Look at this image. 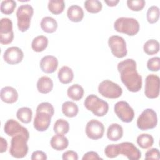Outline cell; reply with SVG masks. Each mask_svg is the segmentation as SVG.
<instances>
[{
	"label": "cell",
	"instance_id": "1",
	"mask_svg": "<svg viewBox=\"0 0 160 160\" xmlns=\"http://www.w3.org/2000/svg\"><path fill=\"white\" fill-rule=\"evenodd\" d=\"M118 70L122 82L129 91L136 92L141 90L142 84V77L137 71L136 62L134 59H126L119 62Z\"/></svg>",
	"mask_w": 160,
	"mask_h": 160
},
{
	"label": "cell",
	"instance_id": "2",
	"mask_svg": "<svg viewBox=\"0 0 160 160\" xmlns=\"http://www.w3.org/2000/svg\"><path fill=\"white\" fill-rule=\"evenodd\" d=\"M104 153L109 158H116L119 154H123L129 160H138L141 158L140 150L130 142L108 145L104 149Z\"/></svg>",
	"mask_w": 160,
	"mask_h": 160
},
{
	"label": "cell",
	"instance_id": "3",
	"mask_svg": "<svg viewBox=\"0 0 160 160\" xmlns=\"http://www.w3.org/2000/svg\"><path fill=\"white\" fill-rule=\"evenodd\" d=\"M114 28L118 32L133 36L138 33L140 26L134 18L121 17L115 21Z\"/></svg>",
	"mask_w": 160,
	"mask_h": 160
},
{
	"label": "cell",
	"instance_id": "4",
	"mask_svg": "<svg viewBox=\"0 0 160 160\" xmlns=\"http://www.w3.org/2000/svg\"><path fill=\"white\" fill-rule=\"evenodd\" d=\"M84 105L94 115L99 117L105 116L109 110L108 103L94 94H90L87 96L84 100Z\"/></svg>",
	"mask_w": 160,
	"mask_h": 160
},
{
	"label": "cell",
	"instance_id": "5",
	"mask_svg": "<svg viewBox=\"0 0 160 160\" xmlns=\"http://www.w3.org/2000/svg\"><path fill=\"white\" fill-rule=\"evenodd\" d=\"M28 140L29 138L21 134L12 136L9 148L10 154L16 158H22L25 157L29 150L27 144Z\"/></svg>",
	"mask_w": 160,
	"mask_h": 160
},
{
	"label": "cell",
	"instance_id": "6",
	"mask_svg": "<svg viewBox=\"0 0 160 160\" xmlns=\"http://www.w3.org/2000/svg\"><path fill=\"white\" fill-rule=\"evenodd\" d=\"M33 14L34 9L30 4H22L18 8L16 17L18 19V27L20 31L24 32L29 28L31 19Z\"/></svg>",
	"mask_w": 160,
	"mask_h": 160
},
{
	"label": "cell",
	"instance_id": "7",
	"mask_svg": "<svg viewBox=\"0 0 160 160\" xmlns=\"http://www.w3.org/2000/svg\"><path fill=\"white\" fill-rule=\"evenodd\" d=\"M158 124V116L154 110L148 108L144 110L137 119V126L142 131L154 128Z\"/></svg>",
	"mask_w": 160,
	"mask_h": 160
},
{
	"label": "cell",
	"instance_id": "8",
	"mask_svg": "<svg viewBox=\"0 0 160 160\" xmlns=\"http://www.w3.org/2000/svg\"><path fill=\"white\" fill-rule=\"evenodd\" d=\"M98 92L101 95L106 98L116 99L122 95V89L118 84L106 79L102 81L99 84Z\"/></svg>",
	"mask_w": 160,
	"mask_h": 160
},
{
	"label": "cell",
	"instance_id": "9",
	"mask_svg": "<svg viewBox=\"0 0 160 160\" xmlns=\"http://www.w3.org/2000/svg\"><path fill=\"white\" fill-rule=\"evenodd\" d=\"M108 45L115 57L122 58L127 55L126 43L123 38L117 35L111 36L108 39Z\"/></svg>",
	"mask_w": 160,
	"mask_h": 160
},
{
	"label": "cell",
	"instance_id": "10",
	"mask_svg": "<svg viewBox=\"0 0 160 160\" xmlns=\"http://www.w3.org/2000/svg\"><path fill=\"white\" fill-rule=\"evenodd\" d=\"M114 112L124 122H131L134 117V111L129 103L124 101L117 102L114 106Z\"/></svg>",
	"mask_w": 160,
	"mask_h": 160
},
{
	"label": "cell",
	"instance_id": "11",
	"mask_svg": "<svg viewBox=\"0 0 160 160\" xmlns=\"http://www.w3.org/2000/svg\"><path fill=\"white\" fill-rule=\"evenodd\" d=\"M159 77L156 74H149L145 79L144 94L149 99L157 98L159 95Z\"/></svg>",
	"mask_w": 160,
	"mask_h": 160
},
{
	"label": "cell",
	"instance_id": "12",
	"mask_svg": "<svg viewBox=\"0 0 160 160\" xmlns=\"http://www.w3.org/2000/svg\"><path fill=\"white\" fill-rule=\"evenodd\" d=\"M0 42L7 45L12 42L14 39V32L12 30V22L9 18H4L0 22Z\"/></svg>",
	"mask_w": 160,
	"mask_h": 160
},
{
	"label": "cell",
	"instance_id": "13",
	"mask_svg": "<svg viewBox=\"0 0 160 160\" xmlns=\"http://www.w3.org/2000/svg\"><path fill=\"white\" fill-rule=\"evenodd\" d=\"M52 116V115L48 111L36 109V113L33 122L35 129L41 132L46 131L51 124Z\"/></svg>",
	"mask_w": 160,
	"mask_h": 160
},
{
	"label": "cell",
	"instance_id": "14",
	"mask_svg": "<svg viewBox=\"0 0 160 160\" xmlns=\"http://www.w3.org/2000/svg\"><path fill=\"white\" fill-rule=\"evenodd\" d=\"M104 132L103 124L96 119H91L86 126V134L87 136L93 140H98L102 138Z\"/></svg>",
	"mask_w": 160,
	"mask_h": 160
},
{
	"label": "cell",
	"instance_id": "15",
	"mask_svg": "<svg viewBox=\"0 0 160 160\" xmlns=\"http://www.w3.org/2000/svg\"><path fill=\"white\" fill-rule=\"evenodd\" d=\"M4 131V132L9 136L12 137L15 135L21 134L29 138V133L28 129L21 126L17 121L12 119H9L5 122Z\"/></svg>",
	"mask_w": 160,
	"mask_h": 160
},
{
	"label": "cell",
	"instance_id": "16",
	"mask_svg": "<svg viewBox=\"0 0 160 160\" xmlns=\"http://www.w3.org/2000/svg\"><path fill=\"white\" fill-rule=\"evenodd\" d=\"M24 58L22 51L18 47L8 48L4 52V60L9 64H17L21 62Z\"/></svg>",
	"mask_w": 160,
	"mask_h": 160
},
{
	"label": "cell",
	"instance_id": "17",
	"mask_svg": "<svg viewBox=\"0 0 160 160\" xmlns=\"http://www.w3.org/2000/svg\"><path fill=\"white\" fill-rule=\"evenodd\" d=\"M39 66L42 71L47 74H51L57 69L58 60L54 56H45L41 59Z\"/></svg>",
	"mask_w": 160,
	"mask_h": 160
},
{
	"label": "cell",
	"instance_id": "18",
	"mask_svg": "<svg viewBox=\"0 0 160 160\" xmlns=\"http://www.w3.org/2000/svg\"><path fill=\"white\" fill-rule=\"evenodd\" d=\"M1 100L8 104H12L18 99V93L16 89L11 86H5L1 90Z\"/></svg>",
	"mask_w": 160,
	"mask_h": 160
},
{
	"label": "cell",
	"instance_id": "19",
	"mask_svg": "<svg viewBox=\"0 0 160 160\" xmlns=\"http://www.w3.org/2000/svg\"><path fill=\"white\" fill-rule=\"evenodd\" d=\"M50 144L54 149L56 151H62L68 148L69 141L63 134H56L51 138Z\"/></svg>",
	"mask_w": 160,
	"mask_h": 160
},
{
	"label": "cell",
	"instance_id": "20",
	"mask_svg": "<svg viewBox=\"0 0 160 160\" xmlns=\"http://www.w3.org/2000/svg\"><path fill=\"white\" fill-rule=\"evenodd\" d=\"M67 16L71 21L78 22L82 20L84 18V11L79 6L71 5L68 9Z\"/></svg>",
	"mask_w": 160,
	"mask_h": 160
},
{
	"label": "cell",
	"instance_id": "21",
	"mask_svg": "<svg viewBox=\"0 0 160 160\" xmlns=\"http://www.w3.org/2000/svg\"><path fill=\"white\" fill-rule=\"evenodd\" d=\"M123 136L122 127L117 123L110 124L107 130V137L112 141L119 140Z\"/></svg>",
	"mask_w": 160,
	"mask_h": 160
},
{
	"label": "cell",
	"instance_id": "22",
	"mask_svg": "<svg viewBox=\"0 0 160 160\" xmlns=\"http://www.w3.org/2000/svg\"><path fill=\"white\" fill-rule=\"evenodd\" d=\"M53 88V81L48 76H42L39 78L37 82V89L42 94L50 92Z\"/></svg>",
	"mask_w": 160,
	"mask_h": 160
},
{
	"label": "cell",
	"instance_id": "23",
	"mask_svg": "<svg viewBox=\"0 0 160 160\" xmlns=\"http://www.w3.org/2000/svg\"><path fill=\"white\" fill-rule=\"evenodd\" d=\"M40 25L42 30L46 33H53L58 28L57 21L50 16L43 18L41 21Z\"/></svg>",
	"mask_w": 160,
	"mask_h": 160
},
{
	"label": "cell",
	"instance_id": "24",
	"mask_svg": "<svg viewBox=\"0 0 160 160\" xmlns=\"http://www.w3.org/2000/svg\"><path fill=\"white\" fill-rule=\"evenodd\" d=\"M59 81L64 84H67L72 82L74 78V72L71 68L64 66L60 68L58 74Z\"/></svg>",
	"mask_w": 160,
	"mask_h": 160
},
{
	"label": "cell",
	"instance_id": "25",
	"mask_svg": "<svg viewBox=\"0 0 160 160\" xmlns=\"http://www.w3.org/2000/svg\"><path fill=\"white\" fill-rule=\"evenodd\" d=\"M84 91L83 88L78 84H74L69 86L67 91L68 97L74 101L81 99L84 96Z\"/></svg>",
	"mask_w": 160,
	"mask_h": 160
},
{
	"label": "cell",
	"instance_id": "26",
	"mask_svg": "<svg viewBox=\"0 0 160 160\" xmlns=\"http://www.w3.org/2000/svg\"><path fill=\"white\" fill-rule=\"evenodd\" d=\"M48 45V39L42 35L36 36L33 39L31 43V48L35 52H42Z\"/></svg>",
	"mask_w": 160,
	"mask_h": 160
},
{
	"label": "cell",
	"instance_id": "27",
	"mask_svg": "<svg viewBox=\"0 0 160 160\" xmlns=\"http://www.w3.org/2000/svg\"><path fill=\"white\" fill-rule=\"evenodd\" d=\"M62 112L68 118L75 117L79 112L78 105L72 101H66L62 105Z\"/></svg>",
	"mask_w": 160,
	"mask_h": 160
},
{
	"label": "cell",
	"instance_id": "28",
	"mask_svg": "<svg viewBox=\"0 0 160 160\" xmlns=\"http://www.w3.org/2000/svg\"><path fill=\"white\" fill-rule=\"evenodd\" d=\"M17 118L23 123H29L32 119V111L28 107L19 108L16 112Z\"/></svg>",
	"mask_w": 160,
	"mask_h": 160
},
{
	"label": "cell",
	"instance_id": "29",
	"mask_svg": "<svg viewBox=\"0 0 160 160\" xmlns=\"http://www.w3.org/2000/svg\"><path fill=\"white\" fill-rule=\"evenodd\" d=\"M143 50L148 55L156 54L159 51V43L156 39H149L144 43Z\"/></svg>",
	"mask_w": 160,
	"mask_h": 160
},
{
	"label": "cell",
	"instance_id": "30",
	"mask_svg": "<svg viewBox=\"0 0 160 160\" xmlns=\"http://www.w3.org/2000/svg\"><path fill=\"white\" fill-rule=\"evenodd\" d=\"M49 11L53 14L62 13L65 8L64 1L62 0H50L48 2Z\"/></svg>",
	"mask_w": 160,
	"mask_h": 160
},
{
	"label": "cell",
	"instance_id": "31",
	"mask_svg": "<svg viewBox=\"0 0 160 160\" xmlns=\"http://www.w3.org/2000/svg\"><path fill=\"white\" fill-rule=\"evenodd\" d=\"M138 144L142 149H148L154 144L153 137L149 134H141L137 138Z\"/></svg>",
	"mask_w": 160,
	"mask_h": 160
},
{
	"label": "cell",
	"instance_id": "32",
	"mask_svg": "<svg viewBox=\"0 0 160 160\" xmlns=\"http://www.w3.org/2000/svg\"><path fill=\"white\" fill-rule=\"evenodd\" d=\"M53 130L56 134H66L69 132V124L65 119H59L55 122Z\"/></svg>",
	"mask_w": 160,
	"mask_h": 160
},
{
	"label": "cell",
	"instance_id": "33",
	"mask_svg": "<svg viewBox=\"0 0 160 160\" xmlns=\"http://www.w3.org/2000/svg\"><path fill=\"white\" fill-rule=\"evenodd\" d=\"M84 8L88 12L96 14L101 11L102 5L98 0H87L84 2Z\"/></svg>",
	"mask_w": 160,
	"mask_h": 160
},
{
	"label": "cell",
	"instance_id": "34",
	"mask_svg": "<svg viewBox=\"0 0 160 160\" xmlns=\"http://www.w3.org/2000/svg\"><path fill=\"white\" fill-rule=\"evenodd\" d=\"M159 8L156 6H152L149 8L147 11V20L150 24L156 23L159 18Z\"/></svg>",
	"mask_w": 160,
	"mask_h": 160
},
{
	"label": "cell",
	"instance_id": "35",
	"mask_svg": "<svg viewBox=\"0 0 160 160\" xmlns=\"http://www.w3.org/2000/svg\"><path fill=\"white\" fill-rule=\"evenodd\" d=\"M16 7V2L13 0L2 1L1 3V12L4 14H12Z\"/></svg>",
	"mask_w": 160,
	"mask_h": 160
},
{
	"label": "cell",
	"instance_id": "36",
	"mask_svg": "<svg viewBox=\"0 0 160 160\" xmlns=\"http://www.w3.org/2000/svg\"><path fill=\"white\" fill-rule=\"evenodd\" d=\"M146 2L144 0H134V1H127L128 7L133 11H141L144 6Z\"/></svg>",
	"mask_w": 160,
	"mask_h": 160
},
{
	"label": "cell",
	"instance_id": "37",
	"mask_svg": "<svg viewBox=\"0 0 160 160\" xmlns=\"http://www.w3.org/2000/svg\"><path fill=\"white\" fill-rule=\"evenodd\" d=\"M147 68L151 71H158L160 69V58L153 57L147 62Z\"/></svg>",
	"mask_w": 160,
	"mask_h": 160
},
{
	"label": "cell",
	"instance_id": "38",
	"mask_svg": "<svg viewBox=\"0 0 160 160\" xmlns=\"http://www.w3.org/2000/svg\"><path fill=\"white\" fill-rule=\"evenodd\" d=\"M145 159L159 160L160 159V153L159 149L157 148H152L147 151L145 154Z\"/></svg>",
	"mask_w": 160,
	"mask_h": 160
},
{
	"label": "cell",
	"instance_id": "39",
	"mask_svg": "<svg viewBox=\"0 0 160 160\" xmlns=\"http://www.w3.org/2000/svg\"><path fill=\"white\" fill-rule=\"evenodd\" d=\"M62 158L63 160H78V155L74 151H67L62 154Z\"/></svg>",
	"mask_w": 160,
	"mask_h": 160
},
{
	"label": "cell",
	"instance_id": "40",
	"mask_svg": "<svg viewBox=\"0 0 160 160\" xmlns=\"http://www.w3.org/2000/svg\"><path fill=\"white\" fill-rule=\"evenodd\" d=\"M31 159L32 160H46L47 159V156L42 151H35L32 152Z\"/></svg>",
	"mask_w": 160,
	"mask_h": 160
},
{
	"label": "cell",
	"instance_id": "41",
	"mask_svg": "<svg viewBox=\"0 0 160 160\" xmlns=\"http://www.w3.org/2000/svg\"><path fill=\"white\" fill-rule=\"evenodd\" d=\"M82 159V160H89V159L99 160V159H102V158H100L96 152L89 151L84 154Z\"/></svg>",
	"mask_w": 160,
	"mask_h": 160
},
{
	"label": "cell",
	"instance_id": "42",
	"mask_svg": "<svg viewBox=\"0 0 160 160\" xmlns=\"http://www.w3.org/2000/svg\"><path fill=\"white\" fill-rule=\"evenodd\" d=\"M8 148V142L6 140L2 138H0V152L2 153L4 152H6Z\"/></svg>",
	"mask_w": 160,
	"mask_h": 160
},
{
	"label": "cell",
	"instance_id": "43",
	"mask_svg": "<svg viewBox=\"0 0 160 160\" xmlns=\"http://www.w3.org/2000/svg\"><path fill=\"white\" fill-rule=\"evenodd\" d=\"M104 2L108 6L113 7V6H116L119 3V0H110V1H105Z\"/></svg>",
	"mask_w": 160,
	"mask_h": 160
}]
</instances>
